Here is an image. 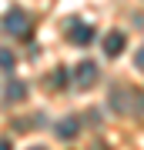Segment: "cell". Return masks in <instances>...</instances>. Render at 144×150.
I'll use <instances>...</instances> for the list:
<instances>
[{"mask_svg":"<svg viewBox=\"0 0 144 150\" xmlns=\"http://www.w3.org/2000/svg\"><path fill=\"white\" fill-rule=\"evenodd\" d=\"M7 100H10V103L27 100V83L24 80H10V83H7Z\"/></svg>","mask_w":144,"mask_h":150,"instance_id":"52a82bcc","label":"cell"},{"mask_svg":"<svg viewBox=\"0 0 144 150\" xmlns=\"http://www.w3.org/2000/svg\"><path fill=\"white\" fill-rule=\"evenodd\" d=\"M131 90H124V87H114V93H111V103H114V110L117 113H128L131 110Z\"/></svg>","mask_w":144,"mask_h":150,"instance_id":"5b68a950","label":"cell"},{"mask_svg":"<svg viewBox=\"0 0 144 150\" xmlns=\"http://www.w3.org/2000/svg\"><path fill=\"white\" fill-rule=\"evenodd\" d=\"M97 77H101V74H97V64H94V60H80V64L74 67V80H77V87H84V90L97 83Z\"/></svg>","mask_w":144,"mask_h":150,"instance_id":"7a4b0ae2","label":"cell"},{"mask_svg":"<svg viewBox=\"0 0 144 150\" xmlns=\"http://www.w3.org/2000/svg\"><path fill=\"white\" fill-rule=\"evenodd\" d=\"M4 30L10 33V37H27V33H30V17L14 7V10L4 17Z\"/></svg>","mask_w":144,"mask_h":150,"instance_id":"6da1fadb","label":"cell"},{"mask_svg":"<svg viewBox=\"0 0 144 150\" xmlns=\"http://www.w3.org/2000/svg\"><path fill=\"white\" fill-rule=\"evenodd\" d=\"M0 150H14V147H10V140H0Z\"/></svg>","mask_w":144,"mask_h":150,"instance_id":"8fae6325","label":"cell"},{"mask_svg":"<svg viewBox=\"0 0 144 150\" xmlns=\"http://www.w3.org/2000/svg\"><path fill=\"white\" fill-rule=\"evenodd\" d=\"M30 150H47V147H30Z\"/></svg>","mask_w":144,"mask_h":150,"instance_id":"7c38bea8","label":"cell"},{"mask_svg":"<svg viewBox=\"0 0 144 150\" xmlns=\"http://www.w3.org/2000/svg\"><path fill=\"white\" fill-rule=\"evenodd\" d=\"M14 64H17V57L10 54V50H0V67H4V70H14Z\"/></svg>","mask_w":144,"mask_h":150,"instance_id":"ba28073f","label":"cell"},{"mask_svg":"<svg viewBox=\"0 0 144 150\" xmlns=\"http://www.w3.org/2000/svg\"><path fill=\"white\" fill-rule=\"evenodd\" d=\"M124 47H128V37H124L121 30L104 33V54H107V57H121V54H124Z\"/></svg>","mask_w":144,"mask_h":150,"instance_id":"3957f363","label":"cell"},{"mask_svg":"<svg viewBox=\"0 0 144 150\" xmlns=\"http://www.w3.org/2000/svg\"><path fill=\"white\" fill-rule=\"evenodd\" d=\"M70 40H74L77 43V47H87V43H91L94 40V27H91V23H70Z\"/></svg>","mask_w":144,"mask_h":150,"instance_id":"277c9868","label":"cell"},{"mask_svg":"<svg viewBox=\"0 0 144 150\" xmlns=\"http://www.w3.org/2000/svg\"><path fill=\"white\" fill-rule=\"evenodd\" d=\"M138 67H141V70H144V47H141V50H138Z\"/></svg>","mask_w":144,"mask_h":150,"instance_id":"30bf717a","label":"cell"},{"mask_svg":"<svg viewBox=\"0 0 144 150\" xmlns=\"http://www.w3.org/2000/svg\"><path fill=\"white\" fill-rule=\"evenodd\" d=\"M77 130H80V123L74 120V117H64L57 123V137L60 140H70V137H77Z\"/></svg>","mask_w":144,"mask_h":150,"instance_id":"8992f818","label":"cell"},{"mask_svg":"<svg viewBox=\"0 0 144 150\" xmlns=\"http://www.w3.org/2000/svg\"><path fill=\"white\" fill-rule=\"evenodd\" d=\"M64 77H67V70H54V77H50V87H64Z\"/></svg>","mask_w":144,"mask_h":150,"instance_id":"9c48e42d","label":"cell"}]
</instances>
